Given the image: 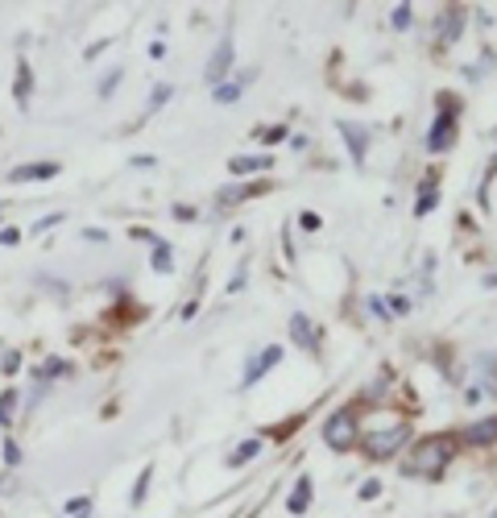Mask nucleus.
Here are the masks:
<instances>
[{
	"mask_svg": "<svg viewBox=\"0 0 497 518\" xmlns=\"http://www.w3.org/2000/svg\"><path fill=\"white\" fill-rule=\"evenodd\" d=\"M291 341L299 344V349H307V353H315V349H319V332L311 328V319H307V316H291Z\"/></svg>",
	"mask_w": 497,
	"mask_h": 518,
	"instance_id": "9",
	"label": "nucleus"
},
{
	"mask_svg": "<svg viewBox=\"0 0 497 518\" xmlns=\"http://www.w3.org/2000/svg\"><path fill=\"white\" fill-rule=\"evenodd\" d=\"M357 415L353 411H336V415L323 423V443H328L331 452H348L353 443H357Z\"/></svg>",
	"mask_w": 497,
	"mask_h": 518,
	"instance_id": "3",
	"label": "nucleus"
},
{
	"mask_svg": "<svg viewBox=\"0 0 497 518\" xmlns=\"http://www.w3.org/2000/svg\"><path fill=\"white\" fill-rule=\"evenodd\" d=\"M340 137L348 141V150H353V162H365V150H369V129L357 125V121H340Z\"/></svg>",
	"mask_w": 497,
	"mask_h": 518,
	"instance_id": "8",
	"label": "nucleus"
},
{
	"mask_svg": "<svg viewBox=\"0 0 497 518\" xmlns=\"http://www.w3.org/2000/svg\"><path fill=\"white\" fill-rule=\"evenodd\" d=\"M21 240V228H0V245H17Z\"/></svg>",
	"mask_w": 497,
	"mask_h": 518,
	"instance_id": "25",
	"label": "nucleus"
},
{
	"mask_svg": "<svg viewBox=\"0 0 497 518\" xmlns=\"http://www.w3.org/2000/svg\"><path fill=\"white\" fill-rule=\"evenodd\" d=\"M58 166L54 162H29V166H17L13 170V183H29V178H54Z\"/></svg>",
	"mask_w": 497,
	"mask_h": 518,
	"instance_id": "13",
	"label": "nucleus"
},
{
	"mask_svg": "<svg viewBox=\"0 0 497 518\" xmlns=\"http://www.w3.org/2000/svg\"><path fill=\"white\" fill-rule=\"evenodd\" d=\"M232 175H245V170H269V158L261 153V158H232Z\"/></svg>",
	"mask_w": 497,
	"mask_h": 518,
	"instance_id": "15",
	"label": "nucleus"
},
{
	"mask_svg": "<svg viewBox=\"0 0 497 518\" xmlns=\"http://www.w3.org/2000/svg\"><path fill=\"white\" fill-rule=\"evenodd\" d=\"M17 365H21V357H17V353H9V357H4V373H13Z\"/></svg>",
	"mask_w": 497,
	"mask_h": 518,
	"instance_id": "32",
	"label": "nucleus"
},
{
	"mask_svg": "<svg viewBox=\"0 0 497 518\" xmlns=\"http://www.w3.org/2000/svg\"><path fill=\"white\" fill-rule=\"evenodd\" d=\"M460 26H464V9H456V4H452V9H444V13H439V42H456L460 38Z\"/></svg>",
	"mask_w": 497,
	"mask_h": 518,
	"instance_id": "10",
	"label": "nucleus"
},
{
	"mask_svg": "<svg viewBox=\"0 0 497 518\" xmlns=\"http://www.w3.org/2000/svg\"><path fill=\"white\" fill-rule=\"evenodd\" d=\"M91 514V498H75V502H66V518H88Z\"/></svg>",
	"mask_w": 497,
	"mask_h": 518,
	"instance_id": "18",
	"label": "nucleus"
},
{
	"mask_svg": "<svg viewBox=\"0 0 497 518\" xmlns=\"http://www.w3.org/2000/svg\"><path fill=\"white\" fill-rule=\"evenodd\" d=\"M153 270H158V274L170 270V245H162V240H158V249H153Z\"/></svg>",
	"mask_w": 497,
	"mask_h": 518,
	"instance_id": "19",
	"label": "nucleus"
},
{
	"mask_svg": "<svg viewBox=\"0 0 497 518\" xmlns=\"http://www.w3.org/2000/svg\"><path fill=\"white\" fill-rule=\"evenodd\" d=\"M456 443H464V448H489V443H497V415L481 419V423H469L456 436Z\"/></svg>",
	"mask_w": 497,
	"mask_h": 518,
	"instance_id": "5",
	"label": "nucleus"
},
{
	"mask_svg": "<svg viewBox=\"0 0 497 518\" xmlns=\"http://www.w3.org/2000/svg\"><path fill=\"white\" fill-rule=\"evenodd\" d=\"M113 83H120V67H116V71H108V75H104V83H100V96H108V91H113Z\"/></svg>",
	"mask_w": 497,
	"mask_h": 518,
	"instance_id": "24",
	"label": "nucleus"
},
{
	"mask_svg": "<svg viewBox=\"0 0 497 518\" xmlns=\"http://www.w3.org/2000/svg\"><path fill=\"white\" fill-rule=\"evenodd\" d=\"M282 361V344H266L257 357H249V365H245V378H241V386H257V381L266 378L269 369L278 365Z\"/></svg>",
	"mask_w": 497,
	"mask_h": 518,
	"instance_id": "4",
	"label": "nucleus"
},
{
	"mask_svg": "<svg viewBox=\"0 0 497 518\" xmlns=\"http://www.w3.org/2000/svg\"><path fill=\"white\" fill-rule=\"evenodd\" d=\"M166 100H170V83H158V88H153V96H150V113H158Z\"/></svg>",
	"mask_w": 497,
	"mask_h": 518,
	"instance_id": "20",
	"label": "nucleus"
},
{
	"mask_svg": "<svg viewBox=\"0 0 497 518\" xmlns=\"http://www.w3.org/2000/svg\"><path fill=\"white\" fill-rule=\"evenodd\" d=\"M29 88H34V83H29V63L21 59V63H17V88H13L21 104H29Z\"/></svg>",
	"mask_w": 497,
	"mask_h": 518,
	"instance_id": "16",
	"label": "nucleus"
},
{
	"mask_svg": "<svg viewBox=\"0 0 497 518\" xmlns=\"http://www.w3.org/2000/svg\"><path fill=\"white\" fill-rule=\"evenodd\" d=\"M150 477H153V468H141V477H137V485H133V506L145 498V485H150Z\"/></svg>",
	"mask_w": 497,
	"mask_h": 518,
	"instance_id": "22",
	"label": "nucleus"
},
{
	"mask_svg": "<svg viewBox=\"0 0 497 518\" xmlns=\"http://www.w3.org/2000/svg\"><path fill=\"white\" fill-rule=\"evenodd\" d=\"M245 83H249V75H232V79H224L220 88H212V96H216V104H232V100H241V91H245Z\"/></svg>",
	"mask_w": 497,
	"mask_h": 518,
	"instance_id": "11",
	"label": "nucleus"
},
{
	"mask_svg": "<svg viewBox=\"0 0 497 518\" xmlns=\"http://www.w3.org/2000/svg\"><path fill=\"white\" fill-rule=\"evenodd\" d=\"M229 67H232V42L224 38L216 46V51H212V59H207V83H212V88H220V83H224V79H229Z\"/></svg>",
	"mask_w": 497,
	"mask_h": 518,
	"instance_id": "6",
	"label": "nucleus"
},
{
	"mask_svg": "<svg viewBox=\"0 0 497 518\" xmlns=\"http://www.w3.org/2000/svg\"><path fill=\"white\" fill-rule=\"evenodd\" d=\"M377 493H382V485H377V481H365V485H361V498H365V502H369V498H377Z\"/></svg>",
	"mask_w": 497,
	"mask_h": 518,
	"instance_id": "27",
	"label": "nucleus"
},
{
	"mask_svg": "<svg viewBox=\"0 0 497 518\" xmlns=\"http://www.w3.org/2000/svg\"><path fill=\"white\" fill-rule=\"evenodd\" d=\"M249 195V187H229V191H220V203L229 208V203H237V200H245Z\"/></svg>",
	"mask_w": 497,
	"mask_h": 518,
	"instance_id": "23",
	"label": "nucleus"
},
{
	"mask_svg": "<svg viewBox=\"0 0 497 518\" xmlns=\"http://www.w3.org/2000/svg\"><path fill=\"white\" fill-rule=\"evenodd\" d=\"M456 141V116L452 113H439L431 125V137H427V145H431V153H447V145Z\"/></svg>",
	"mask_w": 497,
	"mask_h": 518,
	"instance_id": "7",
	"label": "nucleus"
},
{
	"mask_svg": "<svg viewBox=\"0 0 497 518\" xmlns=\"http://www.w3.org/2000/svg\"><path fill=\"white\" fill-rule=\"evenodd\" d=\"M257 452H261V440H241V443H237V452L229 456V465L237 468V465H245V460H253Z\"/></svg>",
	"mask_w": 497,
	"mask_h": 518,
	"instance_id": "14",
	"label": "nucleus"
},
{
	"mask_svg": "<svg viewBox=\"0 0 497 518\" xmlns=\"http://www.w3.org/2000/svg\"><path fill=\"white\" fill-rule=\"evenodd\" d=\"M452 452H456V436H427V440H419L415 448H410L407 473H410V477L435 481V477H439V473L447 468Z\"/></svg>",
	"mask_w": 497,
	"mask_h": 518,
	"instance_id": "1",
	"label": "nucleus"
},
{
	"mask_svg": "<svg viewBox=\"0 0 497 518\" xmlns=\"http://www.w3.org/2000/svg\"><path fill=\"white\" fill-rule=\"evenodd\" d=\"M431 208H435V178H427V183H423L419 203H415V216H427Z\"/></svg>",
	"mask_w": 497,
	"mask_h": 518,
	"instance_id": "17",
	"label": "nucleus"
},
{
	"mask_svg": "<svg viewBox=\"0 0 497 518\" xmlns=\"http://www.w3.org/2000/svg\"><path fill=\"white\" fill-rule=\"evenodd\" d=\"M369 311H373V316H382V319H385V303L377 299V294H369Z\"/></svg>",
	"mask_w": 497,
	"mask_h": 518,
	"instance_id": "30",
	"label": "nucleus"
},
{
	"mask_svg": "<svg viewBox=\"0 0 497 518\" xmlns=\"http://www.w3.org/2000/svg\"><path fill=\"white\" fill-rule=\"evenodd\" d=\"M390 26H394V29H410V4H398L394 17H390Z\"/></svg>",
	"mask_w": 497,
	"mask_h": 518,
	"instance_id": "21",
	"label": "nucleus"
},
{
	"mask_svg": "<svg viewBox=\"0 0 497 518\" xmlns=\"http://www.w3.org/2000/svg\"><path fill=\"white\" fill-rule=\"evenodd\" d=\"M407 443H410V428H407V423H390L385 431L365 436V452H369L373 460H390V456H398V448H407Z\"/></svg>",
	"mask_w": 497,
	"mask_h": 518,
	"instance_id": "2",
	"label": "nucleus"
},
{
	"mask_svg": "<svg viewBox=\"0 0 497 518\" xmlns=\"http://www.w3.org/2000/svg\"><path fill=\"white\" fill-rule=\"evenodd\" d=\"M485 286H497V274H489V279H485Z\"/></svg>",
	"mask_w": 497,
	"mask_h": 518,
	"instance_id": "35",
	"label": "nucleus"
},
{
	"mask_svg": "<svg viewBox=\"0 0 497 518\" xmlns=\"http://www.w3.org/2000/svg\"><path fill=\"white\" fill-rule=\"evenodd\" d=\"M303 228H319V216L315 212H303Z\"/></svg>",
	"mask_w": 497,
	"mask_h": 518,
	"instance_id": "34",
	"label": "nucleus"
},
{
	"mask_svg": "<svg viewBox=\"0 0 497 518\" xmlns=\"http://www.w3.org/2000/svg\"><path fill=\"white\" fill-rule=\"evenodd\" d=\"M175 220H195V208H187V203H179V208H175Z\"/></svg>",
	"mask_w": 497,
	"mask_h": 518,
	"instance_id": "29",
	"label": "nucleus"
},
{
	"mask_svg": "<svg viewBox=\"0 0 497 518\" xmlns=\"http://www.w3.org/2000/svg\"><path fill=\"white\" fill-rule=\"evenodd\" d=\"M4 460H9V465H21V448H17V443H4Z\"/></svg>",
	"mask_w": 497,
	"mask_h": 518,
	"instance_id": "26",
	"label": "nucleus"
},
{
	"mask_svg": "<svg viewBox=\"0 0 497 518\" xmlns=\"http://www.w3.org/2000/svg\"><path fill=\"white\" fill-rule=\"evenodd\" d=\"M282 137H286V125H278V129H269V133H266L269 145H274V141H282Z\"/></svg>",
	"mask_w": 497,
	"mask_h": 518,
	"instance_id": "31",
	"label": "nucleus"
},
{
	"mask_svg": "<svg viewBox=\"0 0 497 518\" xmlns=\"http://www.w3.org/2000/svg\"><path fill=\"white\" fill-rule=\"evenodd\" d=\"M58 220H63V216H46V220H38V232H46V228H54V224H58Z\"/></svg>",
	"mask_w": 497,
	"mask_h": 518,
	"instance_id": "33",
	"label": "nucleus"
},
{
	"mask_svg": "<svg viewBox=\"0 0 497 518\" xmlns=\"http://www.w3.org/2000/svg\"><path fill=\"white\" fill-rule=\"evenodd\" d=\"M0 428H9V415H4V411H0Z\"/></svg>",
	"mask_w": 497,
	"mask_h": 518,
	"instance_id": "36",
	"label": "nucleus"
},
{
	"mask_svg": "<svg viewBox=\"0 0 497 518\" xmlns=\"http://www.w3.org/2000/svg\"><path fill=\"white\" fill-rule=\"evenodd\" d=\"M66 361H46V369H42V378H54V373H63Z\"/></svg>",
	"mask_w": 497,
	"mask_h": 518,
	"instance_id": "28",
	"label": "nucleus"
},
{
	"mask_svg": "<svg viewBox=\"0 0 497 518\" xmlns=\"http://www.w3.org/2000/svg\"><path fill=\"white\" fill-rule=\"evenodd\" d=\"M307 506H311V477H299V485H294L291 498H286V510H291V514H307Z\"/></svg>",
	"mask_w": 497,
	"mask_h": 518,
	"instance_id": "12",
	"label": "nucleus"
}]
</instances>
